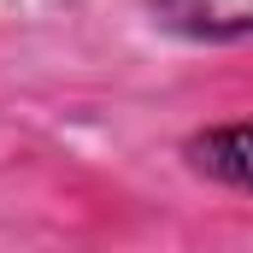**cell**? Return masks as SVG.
<instances>
[{
	"label": "cell",
	"instance_id": "cell-1",
	"mask_svg": "<svg viewBox=\"0 0 253 253\" xmlns=\"http://www.w3.org/2000/svg\"><path fill=\"white\" fill-rule=\"evenodd\" d=\"M147 24L189 47H242L253 42V0H141Z\"/></svg>",
	"mask_w": 253,
	"mask_h": 253
},
{
	"label": "cell",
	"instance_id": "cell-2",
	"mask_svg": "<svg viewBox=\"0 0 253 253\" xmlns=\"http://www.w3.org/2000/svg\"><path fill=\"white\" fill-rule=\"evenodd\" d=\"M183 165H189L200 183H212V189L253 194V118L183 135Z\"/></svg>",
	"mask_w": 253,
	"mask_h": 253
}]
</instances>
